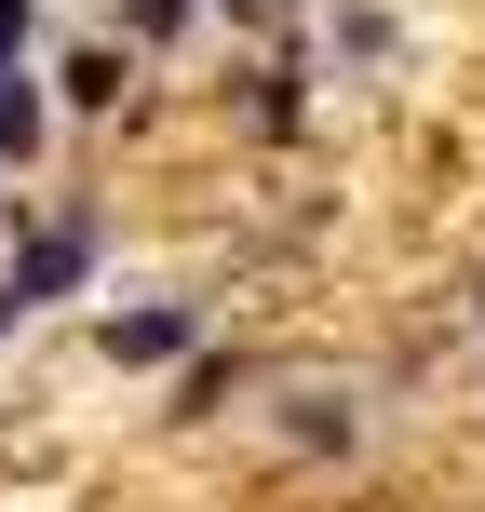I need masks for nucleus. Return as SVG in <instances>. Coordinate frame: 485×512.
<instances>
[{"mask_svg": "<svg viewBox=\"0 0 485 512\" xmlns=\"http://www.w3.org/2000/svg\"><path fill=\"white\" fill-rule=\"evenodd\" d=\"M81 270H95V230H81V216H54V230H41V243L14 256V310H41V297H68Z\"/></svg>", "mask_w": 485, "mask_h": 512, "instance_id": "f257e3e1", "label": "nucleus"}, {"mask_svg": "<svg viewBox=\"0 0 485 512\" xmlns=\"http://www.w3.org/2000/svg\"><path fill=\"white\" fill-rule=\"evenodd\" d=\"M108 351H122V364H176V351H189V310H122Z\"/></svg>", "mask_w": 485, "mask_h": 512, "instance_id": "f03ea898", "label": "nucleus"}, {"mask_svg": "<svg viewBox=\"0 0 485 512\" xmlns=\"http://www.w3.org/2000/svg\"><path fill=\"white\" fill-rule=\"evenodd\" d=\"M27 135H41V95H27L14 68H0V149H27Z\"/></svg>", "mask_w": 485, "mask_h": 512, "instance_id": "7ed1b4c3", "label": "nucleus"}, {"mask_svg": "<svg viewBox=\"0 0 485 512\" xmlns=\"http://www.w3.org/2000/svg\"><path fill=\"white\" fill-rule=\"evenodd\" d=\"M14 54H27V0H0V68H14Z\"/></svg>", "mask_w": 485, "mask_h": 512, "instance_id": "20e7f679", "label": "nucleus"}, {"mask_svg": "<svg viewBox=\"0 0 485 512\" xmlns=\"http://www.w3.org/2000/svg\"><path fill=\"white\" fill-rule=\"evenodd\" d=\"M135 27H149V41H162V27H189V0H135Z\"/></svg>", "mask_w": 485, "mask_h": 512, "instance_id": "39448f33", "label": "nucleus"}, {"mask_svg": "<svg viewBox=\"0 0 485 512\" xmlns=\"http://www.w3.org/2000/svg\"><path fill=\"white\" fill-rule=\"evenodd\" d=\"M0 324H14V283H0Z\"/></svg>", "mask_w": 485, "mask_h": 512, "instance_id": "423d86ee", "label": "nucleus"}]
</instances>
